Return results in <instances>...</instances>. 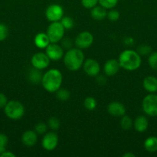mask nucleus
<instances>
[{
    "label": "nucleus",
    "instance_id": "obj_41",
    "mask_svg": "<svg viewBox=\"0 0 157 157\" xmlns=\"http://www.w3.org/2000/svg\"><path fill=\"white\" fill-rule=\"evenodd\" d=\"M6 147H4V146L0 145V155H1L3 152L6 151Z\"/></svg>",
    "mask_w": 157,
    "mask_h": 157
},
{
    "label": "nucleus",
    "instance_id": "obj_5",
    "mask_svg": "<svg viewBox=\"0 0 157 157\" xmlns=\"http://www.w3.org/2000/svg\"><path fill=\"white\" fill-rule=\"evenodd\" d=\"M65 28L58 21H52L47 28L46 34L50 40L51 43H58L61 41L65 35Z\"/></svg>",
    "mask_w": 157,
    "mask_h": 157
},
{
    "label": "nucleus",
    "instance_id": "obj_28",
    "mask_svg": "<svg viewBox=\"0 0 157 157\" xmlns=\"http://www.w3.org/2000/svg\"><path fill=\"white\" fill-rule=\"evenodd\" d=\"M48 127L52 130H57L60 127L59 119L55 117H52L48 120Z\"/></svg>",
    "mask_w": 157,
    "mask_h": 157
},
{
    "label": "nucleus",
    "instance_id": "obj_18",
    "mask_svg": "<svg viewBox=\"0 0 157 157\" xmlns=\"http://www.w3.org/2000/svg\"><path fill=\"white\" fill-rule=\"evenodd\" d=\"M34 43H35V46L38 47V48L46 49V48L51 42L47 34L44 33V32H40L35 35V38H34Z\"/></svg>",
    "mask_w": 157,
    "mask_h": 157
},
{
    "label": "nucleus",
    "instance_id": "obj_38",
    "mask_svg": "<svg viewBox=\"0 0 157 157\" xmlns=\"http://www.w3.org/2000/svg\"><path fill=\"white\" fill-rule=\"evenodd\" d=\"M124 43L126 45H132L134 43V39L132 38H130V37H128V38H126L124 39Z\"/></svg>",
    "mask_w": 157,
    "mask_h": 157
},
{
    "label": "nucleus",
    "instance_id": "obj_22",
    "mask_svg": "<svg viewBox=\"0 0 157 157\" xmlns=\"http://www.w3.org/2000/svg\"><path fill=\"white\" fill-rule=\"evenodd\" d=\"M120 126L123 130H128L132 128V127L133 126V121L130 117L123 115L120 120Z\"/></svg>",
    "mask_w": 157,
    "mask_h": 157
},
{
    "label": "nucleus",
    "instance_id": "obj_21",
    "mask_svg": "<svg viewBox=\"0 0 157 157\" xmlns=\"http://www.w3.org/2000/svg\"><path fill=\"white\" fill-rule=\"evenodd\" d=\"M144 148L149 153H155L157 151V137L149 136L144 141Z\"/></svg>",
    "mask_w": 157,
    "mask_h": 157
},
{
    "label": "nucleus",
    "instance_id": "obj_30",
    "mask_svg": "<svg viewBox=\"0 0 157 157\" xmlns=\"http://www.w3.org/2000/svg\"><path fill=\"white\" fill-rule=\"evenodd\" d=\"M47 129H48V126L46 125V124L42 122L38 123L35 126V128H34V130L35 131V133L37 134H45V133L47 132Z\"/></svg>",
    "mask_w": 157,
    "mask_h": 157
},
{
    "label": "nucleus",
    "instance_id": "obj_8",
    "mask_svg": "<svg viewBox=\"0 0 157 157\" xmlns=\"http://www.w3.org/2000/svg\"><path fill=\"white\" fill-rule=\"evenodd\" d=\"M94 41V37L92 33L84 31L78 34L75 39V45L79 49H87Z\"/></svg>",
    "mask_w": 157,
    "mask_h": 157
},
{
    "label": "nucleus",
    "instance_id": "obj_39",
    "mask_svg": "<svg viewBox=\"0 0 157 157\" xmlns=\"http://www.w3.org/2000/svg\"><path fill=\"white\" fill-rule=\"evenodd\" d=\"M96 81L99 84H105L106 82V79L105 78V77L103 76H96Z\"/></svg>",
    "mask_w": 157,
    "mask_h": 157
},
{
    "label": "nucleus",
    "instance_id": "obj_37",
    "mask_svg": "<svg viewBox=\"0 0 157 157\" xmlns=\"http://www.w3.org/2000/svg\"><path fill=\"white\" fill-rule=\"evenodd\" d=\"M1 157H15V155L13 153H12L11 151H5L0 155Z\"/></svg>",
    "mask_w": 157,
    "mask_h": 157
},
{
    "label": "nucleus",
    "instance_id": "obj_40",
    "mask_svg": "<svg viewBox=\"0 0 157 157\" xmlns=\"http://www.w3.org/2000/svg\"><path fill=\"white\" fill-rule=\"evenodd\" d=\"M123 157H135V155L134 154V153L129 152V153H126L125 154H123Z\"/></svg>",
    "mask_w": 157,
    "mask_h": 157
},
{
    "label": "nucleus",
    "instance_id": "obj_26",
    "mask_svg": "<svg viewBox=\"0 0 157 157\" xmlns=\"http://www.w3.org/2000/svg\"><path fill=\"white\" fill-rule=\"evenodd\" d=\"M148 63L152 70L157 71V52H152L149 54Z\"/></svg>",
    "mask_w": 157,
    "mask_h": 157
},
{
    "label": "nucleus",
    "instance_id": "obj_7",
    "mask_svg": "<svg viewBox=\"0 0 157 157\" xmlns=\"http://www.w3.org/2000/svg\"><path fill=\"white\" fill-rule=\"evenodd\" d=\"M46 18L49 21H58L64 16V9L60 5L52 4L49 6L45 12Z\"/></svg>",
    "mask_w": 157,
    "mask_h": 157
},
{
    "label": "nucleus",
    "instance_id": "obj_25",
    "mask_svg": "<svg viewBox=\"0 0 157 157\" xmlns=\"http://www.w3.org/2000/svg\"><path fill=\"white\" fill-rule=\"evenodd\" d=\"M60 22L66 30H70L74 26V20L69 16H63L60 20Z\"/></svg>",
    "mask_w": 157,
    "mask_h": 157
},
{
    "label": "nucleus",
    "instance_id": "obj_35",
    "mask_svg": "<svg viewBox=\"0 0 157 157\" xmlns=\"http://www.w3.org/2000/svg\"><path fill=\"white\" fill-rule=\"evenodd\" d=\"M7 103L8 99L6 95L2 93H0V108H4Z\"/></svg>",
    "mask_w": 157,
    "mask_h": 157
},
{
    "label": "nucleus",
    "instance_id": "obj_29",
    "mask_svg": "<svg viewBox=\"0 0 157 157\" xmlns=\"http://www.w3.org/2000/svg\"><path fill=\"white\" fill-rule=\"evenodd\" d=\"M136 52L140 55H149V54L152 52V48H151V46L148 45V44H143L137 48Z\"/></svg>",
    "mask_w": 157,
    "mask_h": 157
},
{
    "label": "nucleus",
    "instance_id": "obj_2",
    "mask_svg": "<svg viewBox=\"0 0 157 157\" xmlns=\"http://www.w3.org/2000/svg\"><path fill=\"white\" fill-rule=\"evenodd\" d=\"M42 85L46 91L55 93L61 87L62 83V75L56 68L49 69L42 75Z\"/></svg>",
    "mask_w": 157,
    "mask_h": 157
},
{
    "label": "nucleus",
    "instance_id": "obj_13",
    "mask_svg": "<svg viewBox=\"0 0 157 157\" xmlns=\"http://www.w3.org/2000/svg\"><path fill=\"white\" fill-rule=\"evenodd\" d=\"M107 111L111 116L115 117H123L126 114V107L122 103L118 101H112L108 104Z\"/></svg>",
    "mask_w": 157,
    "mask_h": 157
},
{
    "label": "nucleus",
    "instance_id": "obj_34",
    "mask_svg": "<svg viewBox=\"0 0 157 157\" xmlns=\"http://www.w3.org/2000/svg\"><path fill=\"white\" fill-rule=\"evenodd\" d=\"M62 41V47L63 49H69L72 48V45H73V42H72V40L69 38H62L61 40Z\"/></svg>",
    "mask_w": 157,
    "mask_h": 157
},
{
    "label": "nucleus",
    "instance_id": "obj_32",
    "mask_svg": "<svg viewBox=\"0 0 157 157\" xmlns=\"http://www.w3.org/2000/svg\"><path fill=\"white\" fill-rule=\"evenodd\" d=\"M82 6L86 9H92L97 6L99 3V0H81Z\"/></svg>",
    "mask_w": 157,
    "mask_h": 157
},
{
    "label": "nucleus",
    "instance_id": "obj_16",
    "mask_svg": "<svg viewBox=\"0 0 157 157\" xmlns=\"http://www.w3.org/2000/svg\"><path fill=\"white\" fill-rule=\"evenodd\" d=\"M143 88L149 93H155L157 92V78L152 75L146 77L143 80Z\"/></svg>",
    "mask_w": 157,
    "mask_h": 157
},
{
    "label": "nucleus",
    "instance_id": "obj_17",
    "mask_svg": "<svg viewBox=\"0 0 157 157\" xmlns=\"http://www.w3.org/2000/svg\"><path fill=\"white\" fill-rule=\"evenodd\" d=\"M133 126L135 130L139 133H143L146 131L149 127V121L146 117L140 115L137 117L133 122Z\"/></svg>",
    "mask_w": 157,
    "mask_h": 157
},
{
    "label": "nucleus",
    "instance_id": "obj_36",
    "mask_svg": "<svg viewBox=\"0 0 157 157\" xmlns=\"http://www.w3.org/2000/svg\"><path fill=\"white\" fill-rule=\"evenodd\" d=\"M8 142H9L8 136L6 134H4V133H0V145L6 147V145L8 144Z\"/></svg>",
    "mask_w": 157,
    "mask_h": 157
},
{
    "label": "nucleus",
    "instance_id": "obj_10",
    "mask_svg": "<svg viewBox=\"0 0 157 157\" xmlns=\"http://www.w3.org/2000/svg\"><path fill=\"white\" fill-rule=\"evenodd\" d=\"M58 144V136L54 132H49L45 133L42 140V146L47 151L55 150Z\"/></svg>",
    "mask_w": 157,
    "mask_h": 157
},
{
    "label": "nucleus",
    "instance_id": "obj_23",
    "mask_svg": "<svg viewBox=\"0 0 157 157\" xmlns=\"http://www.w3.org/2000/svg\"><path fill=\"white\" fill-rule=\"evenodd\" d=\"M55 93H56V98L59 101H68L69 99V98H70V92L67 89L61 88L60 87Z\"/></svg>",
    "mask_w": 157,
    "mask_h": 157
},
{
    "label": "nucleus",
    "instance_id": "obj_24",
    "mask_svg": "<svg viewBox=\"0 0 157 157\" xmlns=\"http://www.w3.org/2000/svg\"><path fill=\"white\" fill-rule=\"evenodd\" d=\"M83 104H84V107L86 110H93L96 107L97 102L95 98H92V97H88L84 100Z\"/></svg>",
    "mask_w": 157,
    "mask_h": 157
},
{
    "label": "nucleus",
    "instance_id": "obj_14",
    "mask_svg": "<svg viewBox=\"0 0 157 157\" xmlns=\"http://www.w3.org/2000/svg\"><path fill=\"white\" fill-rule=\"evenodd\" d=\"M22 142L25 146L28 147H32L35 145L38 140V134L35 130H26L22 135Z\"/></svg>",
    "mask_w": 157,
    "mask_h": 157
},
{
    "label": "nucleus",
    "instance_id": "obj_12",
    "mask_svg": "<svg viewBox=\"0 0 157 157\" xmlns=\"http://www.w3.org/2000/svg\"><path fill=\"white\" fill-rule=\"evenodd\" d=\"M85 73L90 77H96L100 72V65L97 61L92 58H88L83 63Z\"/></svg>",
    "mask_w": 157,
    "mask_h": 157
},
{
    "label": "nucleus",
    "instance_id": "obj_15",
    "mask_svg": "<svg viewBox=\"0 0 157 157\" xmlns=\"http://www.w3.org/2000/svg\"><path fill=\"white\" fill-rule=\"evenodd\" d=\"M120 68L119 63L118 60L109 59L104 64V72L107 76H113L118 73Z\"/></svg>",
    "mask_w": 157,
    "mask_h": 157
},
{
    "label": "nucleus",
    "instance_id": "obj_3",
    "mask_svg": "<svg viewBox=\"0 0 157 157\" xmlns=\"http://www.w3.org/2000/svg\"><path fill=\"white\" fill-rule=\"evenodd\" d=\"M85 61V55L82 49L72 48L66 52L63 56V62L68 70L71 71H78Z\"/></svg>",
    "mask_w": 157,
    "mask_h": 157
},
{
    "label": "nucleus",
    "instance_id": "obj_20",
    "mask_svg": "<svg viewBox=\"0 0 157 157\" xmlns=\"http://www.w3.org/2000/svg\"><path fill=\"white\" fill-rule=\"evenodd\" d=\"M42 75H43L41 73L40 70L33 67V68L31 69L30 71L29 72L28 79H29V82L32 83V84H38L42 81Z\"/></svg>",
    "mask_w": 157,
    "mask_h": 157
},
{
    "label": "nucleus",
    "instance_id": "obj_11",
    "mask_svg": "<svg viewBox=\"0 0 157 157\" xmlns=\"http://www.w3.org/2000/svg\"><path fill=\"white\" fill-rule=\"evenodd\" d=\"M46 54L51 61H58L64 56V52L62 46L57 43H50L46 48Z\"/></svg>",
    "mask_w": 157,
    "mask_h": 157
},
{
    "label": "nucleus",
    "instance_id": "obj_31",
    "mask_svg": "<svg viewBox=\"0 0 157 157\" xmlns=\"http://www.w3.org/2000/svg\"><path fill=\"white\" fill-rule=\"evenodd\" d=\"M120 14L119 12L117 10L115 9H110L109 12H107V15H106V18H108V19L110 20L111 21H118L119 18Z\"/></svg>",
    "mask_w": 157,
    "mask_h": 157
},
{
    "label": "nucleus",
    "instance_id": "obj_1",
    "mask_svg": "<svg viewBox=\"0 0 157 157\" xmlns=\"http://www.w3.org/2000/svg\"><path fill=\"white\" fill-rule=\"evenodd\" d=\"M120 67L129 71H133L139 68L142 64L141 55L136 51L126 49L121 52L119 56Z\"/></svg>",
    "mask_w": 157,
    "mask_h": 157
},
{
    "label": "nucleus",
    "instance_id": "obj_9",
    "mask_svg": "<svg viewBox=\"0 0 157 157\" xmlns=\"http://www.w3.org/2000/svg\"><path fill=\"white\" fill-rule=\"evenodd\" d=\"M50 61L51 60L49 59L46 53L38 52L32 55V58H31V64H32V67L41 71L49 67Z\"/></svg>",
    "mask_w": 157,
    "mask_h": 157
},
{
    "label": "nucleus",
    "instance_id": "obj_4",
    "mask_svg": "<svg viewBox=\"0 0 157 157\" xmlns=\"http://www.w3.org/2000/svg\"><path fill=\"white\" fill-rule=\"evenodd\" d=\"M5 114L9 119L16 120L21 119L25 113L24 105L18 101H8L4 107Z\"/></svg>",
    "mask_w": 157,
    "mask_h": 157
},
{
    "label": "nucleus",
    "instance_id": "obj_19",
    "mask_svg": "<svg viewBox=\"0 0 157 157\" xmlns=\"http://www.w3.org/2000/svg\"><path fill=\"white\" fill-rule=\"evenodd\" d=\"M90 15L93 19L101 21V20H103L106 18L107 11H106V9H105L103 6H95V7L91 9Z\"/></svg>",
    "mask_w": 157,
    "mask_h": 157
},
{
    "label": "nucleus",
    "instance_id": "obj_6",
    "mask_svg": "<svg viewBox=\"0 0 157 157\" xmlns=\"http://www.w3.org/2000/svg\"><path fill=\"white\" fill-rule=\"evenodd\" d=\"M143 110L149 117H157V95L149 94L146 95L142 102Z\"/></svg>",
    "mask_w": 157,
    "mask_h": 157
},
{
    "label": "nucleus",
    "instance_id": "obj_27",
    "mask_svg": "<svg viewBox=\"0 0 157 157\" xmlns=\"http://www.w3.org/2000/svg\"><path fill=\"white\" fill-rule=\"evenodd\" d=\"M119 0H99V4L106 9H112L115 7Z\"/></svg>",
    "mask_w": 157,
    "mask_h": 157
},
{
    "label": "nucleus",
    "instance_id": "obj_33",
    "mask_svg": "<svg viewBox=\"0 0 157 157\" xmlns=\"http://www.w3.org/2000/svg\"><path fill=\"white\" fill-rule=\"evenodd\" d=\"M9 35V29L7 26L4 24H0V41L6 39Z\"/></svg>",
    "mask_w": 157,
    "mask_h": 157
}]
</instances>
